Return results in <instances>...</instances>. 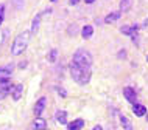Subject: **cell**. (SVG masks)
I'll return each mask as SVG.
<instances>
[{
	"mask_svg": "<svg viewBox=\"0 0 148 130\" xmlns=\"http://www.w3.org/2000/svg\"><path fill=\"white\" fill-rule=\"evenodd\" d=\"M70 76L73 77V81L79 85H86L90 82V77H92V71L90 68H81L78 67L77 64L72 62L70 64Z\"/></svg>",
	"mask_w": 148,
	"mask_h": 130,
	"instance_id": "1",
	"label": "cell"
},
{
	"mask_svg": "<svg viewBox=\"0 0 148 130\" xmlns=\"http://www.w3.org/2000/svg\"><path fill=\"white\" fill-rule=\"evenodd\" d=\"M30 36H31L30 31H23V33L17 34V37L13 42V46H11V54L13 56H19V54H22L27 50L28 42H30Z\"/></svg>",
	"mask_w": 148,
	"mask_h": 130,
	"instance_id": "2",
	"label": "cell"
},
{
	"mask_svg": "<svg viewBox=\"0 0 148 130\" xmlns=\"http://www.w3.org/2000/svg\"><path fill=\"white\" fill-rule=\"evenodd\" d=\"M73 64H77L78 67H81V68H90L92 65V54L89 53L87 50L84 48H79L75 51L73 54Z\"/></svg>",
	"mask_w": 148,
	"mask_h": 130,
	"instance_id": "3",
	"label": "cell"
},
{
	"mask_svg": "<svg viewBox=\"0 0 148 130\" xmlns=\"http://www.w3.org/2000/svg\"><path fill=\"white\" fill-rule=\"evenodd\" d=\"M13 85L10 84V81H0V99H3L5 96L11 93Z\"/></svg>",
	"mask_w": 148,
	"mask_h": 130,
	"instance_id": "4",
	"label": "cell"
},
{
	"mask_svg": "<svg viewBox=\"0 0 148 130\" xmlns=\"http://www.w3.org/2000/svg\"><path fill=\"white\" fill-rule=\"evenodd\" d=\"M45 104H47V98L45 96H42L41 99L36 102V105H34V115L36 116H41L42 115L44 108H45Z\"/></svg>",
	"mask_w": 148,
	"mask_h": 130,
	"instance_id": "5",
	"label": "cell"
},
{
	"mask_svg": "<svg viewBox=\"0 0 148 130\" xmlns=\"http://www.w3.org/2000/svg\"><path fill=\"white\" fill-rule=\"evenodd\" d=\"M22 92H23V85L22 84H14L13 88H11V96H13L14 101H19L22 96Z\"/></svg>",
	"mask_w": 148,
	"mask_h": 130,
	"instance_id": "6",
	"label": "cell"
},
{
	"mask_svg": "<svg viewBox=\"0 0 148 130\" xmlns=\"http://www.w3.org/2000/svg\"><path fill=\"white\" fill-rule=\"evenodd\" d=\"M123 96L126 98V101H130V102H133V104H136L137 96H136L134 88H131V87H125V88H123Z\"/></svg>",
	"mask_w": 148,
	"mask_h": 130,
	"instance_id": "7",
	"label": "cell"
},
{
	"mask_svg": "<svg viewBox=\"0 0 148 130\" xmlns=\"http://www.w3.org/2000/svg\"><path fill=\"white\" fill-rule=\"evenodd\" d=\"M13 74V65H6L0 68V81H8V77H11Z\"/></svg>",
	"mask_w": 148,
	"mask_h": 130,
	"instance_id": "8",
	"label": "cell"
},
{
	"mask_svg": "<svg viewBox=\"0 0 148 130\" xmlns=\"http://www.w3.org/2000/svg\"><path fill=\"white\" fill-rule=\"evenodd\" d=\"M137 30H139V25H131V26H122V33L123 34H126V36H130V37H134L136 36V33H137Z\"/></svg>",
	"mask_w": 148,
	"mask_h": 130,
	"instance_id": "9",
	"label": "cell"
},
{
	"mask_svg": "<svg viewBox=\"0 0 148 130\" xmlns=\"http://www.w3.org/2000/svg\"><path fill=\"white\" fill-rule=\"evenodd\" d=\"M133 113L136 116H145L147 115V107L145 105H142V104H137V102H136V104L133 105Z\"/></svg>",
	"mask_w": 148,
	"mask_h": 130,
	"instance_id": "10",
	"label": "cell"
},
{
	"mask_svg": "<svg viewBox=\"0 0 148 130\" xmlns=\"http://www.w3.org/2000/svg\"><path fill=\"white\" fill-rule=\"evenodd\" d=\"M120 15H122V11H114V13L108 14L106 17H105V23H114V22H117L119 19H120Z\"/></svg>",
	"mask_w": 148,
	"mask_h": 130,
	"instance_id": "11",
	"label": "cell"
},
{
	"mask_svg": "<svg viewBox=\"0 0 148 130\" xmlns=\"http://www.w3.org/2000/svg\"><path fill=\"white\" fill-rule=\"evenodd\" d=\"M33 129L34 130H45L47 129L45 119H42V118H36V119L33 121Z\"/></svg>",
	"mask_w": 148,
	"mask_h": 130,
	"instance_id": "12",
	"label": "cell"
},
{
	"mask_svg": "<svg viewBox=\"0 0 148 130\" xmlns=\"http://www.w3.org/2000/svg\"><path fill=\"white\" fill-rule=\"evenodd\" d=\"M55 118H56V121L59 124H67V113L64 112V110H58V112L55 113Z\"/></svg>",
	"mask_w": 148,
	"mask_h": 130,
	"instance_id": "13",
	"label": "cell"
},
{
	"mask_svg": "<svg viewBox=\"0 0 148 130\" xmlns=\"http://www.w3.org/2000/svg\"><path fill=\"white\" fill-rule=\"evenodd\" d=\"M84 127V121L83 119H75L73 123L69 124V130H81Z\"/></svg>",
	"mask_w": 148,
	"mask_h": 130,
	"instance_id": "14",
	"label": "cell"
},
{
	"mask_svg": "<svg viewBox=\"0 0 148 130\" xmlns=\"http://www.w3.org/2000/svg\"><path fill=\"white\" fill-rule=\"evenodd\" d=\"M120 124H122V127L125 130H134L133 129V124H131V121L128 119L126 116H120Z\"/></svg>",
	"mask_w": 148,
	"mask_h": 130,
	"instance_id": "15",
	"label": "cell"
},
{
	"mask_svg": "<svg viewBox=\"0 0 148 130\" xmlns=\"http://www.w3.org/2000/svg\"><path fill=\"white\" fill-rule=\"evenodd\" d=\"M81 36H83V39H90L92 37V34H94V28H92L90 25H86L84 28H83V31H81Z\"/></svg>",
	"mask_w": 148,
	"mask_h": 130,
	"instance_id": "16",
	"label": "cell"
},
{
	"mask_svg": "<svg viewBox=\"0 0 148 130\" xmlns=\"http://www.w3.org/2000/svg\"><path fill=\"white\" fill-rule=\"evenodd\" d=\"M131 6H133V0H122V2H120V9H122V13L130 11Z\"/></svg>",
	"mask_w": 148,
	"mask_h": 130,
	"instance_id": "17",
	"label": "cell"
},
{
	"mask_svg": "<svg viewBox=\"0 0 148 130\" xmlns=\"http://www.w3.org/2000/svg\"><path fill=\"white\" fill-rule=\"evenodd\" d=\"M41 17H42V14H38L36 17L33 19V25H31V33H36L39 28V22H41Z\"/></svg>",
	"mask_w": 148,
	"mask_h": 130,
	"instance_id": "18",
	"label": "cell"
},
{
	"mask_svg": "<svg viewBox=\"0 0 148 130\" xmlns=\"http://www.w3.org/2000/svg\"><path fill=\"white\" fill-rule=\"evenodd\" d=\"M56 56H58V51L56 50H51L50 54H49V61L50 62H55V61H56Z\"/></svg>",
	"mask_w": 148,
	"mask_h": 130,
	"instance_id": "19",
	"label": "cell"
},
{
	"mask_svg": "<svg viewBox=\"0 0 148 130\" xmlns=\"http://www.w3.org/2000/svg\"><path fill=\"white\" fill-rule=\"evenodd\" d=\"M3 19H5V5H0V25H2Z\"/></svg>",
	"mask_w": 148,
	"mask_h": 130,
	"instance_id": "20",
	"label": "cell"
},
{
	"mask_svg": "<svg viewBox=\"0 0 148 130\" xmlns=\"http://www.w3.org/2000/svg\"><path fill=\"white\" fill-rule=\"evenodd\" d=\"M56 90H58V93L61 94L62 98H66V96H67V93H66V90H64V88H56Z\"/></svg>",
	"mask_w": 148,
	"mask_h": 130,
	"instance_id": "21",
	"label": "cell"
},
{
	"mask_svg": "<svg viewBox=\"0 0 148 130\" xmlns=\"http://www.w3.org/2000/svg\"><path fill=\"white\" fill-rule=\"evenodd\" d=\"M78 2H79V0H69V3H70V5H77Z\"/></svg>",
	"mask_w": 148,
	"mask_h": 130,
	"instance_id": "22",
	"label": "cell"
},
{
	"mask_svg": "<svg viewBox=\"0 0 148 130\" xmlns=\"http://www.w3.org/2000/svg\"><path fill=\"white\" fill-rule=\"evenodd\" d=\"M92 130H103V127H101V125H95V127L92 129Z\"/></svg>",
	"mask_w": 148,
	"mask_h": 130,
	"instance_id": "23",
	"label": "cell"
},
{
	"mask_svg": "<svg viewBox=\"0 0 148 130\" xmlns=\"http://www.w3.org/2000/svg\"><path fill=\"white\" fill-rule=\"evenodd\" d=\"M84 2H86V3H94L95 0H84Z\"/></svg>",
	"mask_w": 148,
	"mask_h": 130,
	"instance_id": "24",
	"label": "cell"
},
{
	"mask_svg": "<svg viewBox=\"0 0 148 130\" xmlns=\"http://www.w3.org/2000/svg\"><path fill=\"white\" fill-rule=\"evenodd\" d=\"M147 62H148V54H147Z\"/></svg>",
	"mask_w": 148,
	"mask_h": 130,
	"instance_id": "25",
	"label": "cell"
},
{
	"mask_svg": "<svg viewBox=\"0 0 148 130\" xmlns=\"http://www.w3.org/2000/svg\"><path fill=\"white\" fill-rule=\"evenodd\" d=\"M51 2H56V0H51Z\"/></svg>",
	"mask_w": 148,
	"mask_h": 130,
	"instance_id": "26",
	"label": "cell"
},
{
	"mask_svg": "<svg viewBox=\"0 0 148 130\" xmlns=\"http://www.w3.org/2000/svg\"><path fill=\"white\" fill-rule=\"evenodd\" d=\"M147 121H148V116H147Z\"/></svg>",
	"mask_w": 148,
	"mask_h": 130,
	"instance_id": "27",
	"label": "cell"
}]
</instances>
